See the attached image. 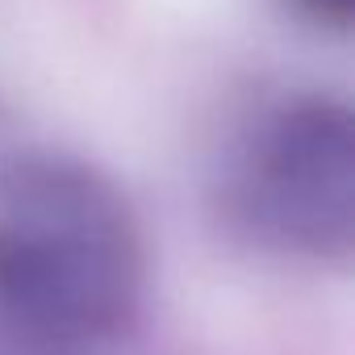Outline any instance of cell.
Segmentation results:
<instances>
[{
  "label": "cell",
  "mask_w": 355,
  "mask_h": 355,
  "mask_svg": "<svg viewBox=\"0 0 355 355\" xmlns=\"http://www.w3.org/2000/svg\"><path fill=\"white\" fill-rule=\"evenodd\" d=\"M293 5H297L305 17L322 21V26H347V21H351V9H355V0H293Z\"/></svg>",
  "instance_id": "obj_3"
},
{
  "label": "cell",
  "mask_w": 355,
  "mask_h": 355,
  "mask_svg": "<svg viewBox=\"0 0 355 355\" xmlns=\"http://www.w3.org/2000/svg\"><path fill=\"white\" fill-rule=\"evenodd\" d=\"M230 197L255 239L301 259H347L355 243V121L338 96L297 92L255 117Z\"/></svg>",
  "instance_id": "obj_2"
},
{
  "label": "cell",
  "mask_w": 355,
  "mask_h": 355,
  "mask_svg": "<svg viewBox=\"0 0 355 355\" xmlns=\"http://www.w3.org/2000/svg\"><path fill=\"white\" fill-rule=\"evenodd\" d=\"M146 247L109 175L71 155L0 167V334L26 355H101L142 301Z\"/></svg>",
  "instance_id": "obj_1"
}]
</instances>
